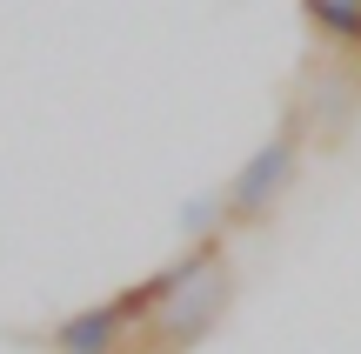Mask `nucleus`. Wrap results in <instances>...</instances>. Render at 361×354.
Masks as SVG:
<instances>
[{"label":"nucleus","mask_w":361,"mask_h":354,"mask_svg":"<svg viewBox=\"0 0 361 354\" xmlns=\"http://www.w3.org/2000/svg\"><path fill=\"white\" fill-rule=\"evenodd\" d=\"M128 341H134V328H128V315L114 308V294L74 308V315H61L54 334H47L54 354H128Z\"/></svg>","instance_id":"3"},{"label":"nucleus","mask_w":361,"mask_h":354,"mask_svg":"<svg viewBox=\"0 0 361 354\" xmlns=\"http://www.w3.org/2000/svg\"><path fill=\"white\" fill-rule=\"evenodd\" d=\"M301 20H308V34L328 40V47H355V34H361V0H301Z\"/></svg>","instance_id":"4"},{"label":"nucleus","mask_w":361,"mask_h":354,"mask_svg":"<svg viewBox=\"0 0 361 354\" xmlns=\"http://www.w3.org/2000/svg\"><path fill=\"white\" fill-rule=\"evenodd\" d=\"M301 147H308V120H301V107H288L281 127H274L268 141L234 167V181L221 187V194H228V221H234V227L268 221V214L288 201V187H295V174H301Z\"/></svg>","instance_id":"1"},{"label":"nucleus","mask_w":361,"mask_h":354,"mask_svg":"<svg viewBox=\"0 0 361 354\" xmlns=\"http://www.w3.org/2000/svg\"><path fill=\"white\" fill-rule=\"evenodd\" d=\"M348 53H355V61H361V34H355V47H348Z\"/></svg>","instance_id":"5"},{"label":"nucleus","mask_w":361,"mask_h":354,"mask_svg":"<svg viewBox=\"0 0 361 354\" xmlns=\"http://www.w3.org/2000/svg\"><path fill=\"white\" fill-rule=\"evenodd\" d=\"M228 308H234V267H228V254H221V261H207L194 281H180L168 294V308L141 328V341H154V354H194L221 328Z\"/></svg>","instance_id":"2"}]
</instances>
